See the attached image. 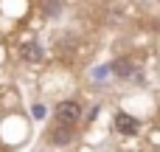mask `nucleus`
Returning <instances> with one entry per match:
<instances>
[{
    "label": "nucleus",
    "mask_w": 160,
    "mask_h": 152,
    "mask_svg": "<svg viewBox=\"0 0 160 152\" xmlns=\"http://www.w3.org/2000/svg\"><path fill=\"white\" fill-rule=\"evenodd\" d=\"M79 116H82L79 102H59L56 104V121H62L65 127H70L73 121H79Z\"/></svg>",
    "instance_id": "obj_1"
},
{
    "label": "nucleus",
    "mask_w": 160,
    "mask_h": 152,
    "mask_svg": "<svg viewBox=\"0 0 160 152\" xmlns=\"http://www.w3.org/2000/svg\"><path fill=\"white\" fill-rule=\"evenodd\" d=\"M110 71H112L115 76H121V79H141V73L135 71V65H132L129 59H115V62L110 65Z\"/></svg>",
    "instance_id": "obj_2"
},
{
    "label": "nucleus",
    "mask_w": 160,
    "mask_h": 152,
    "mask_svg": "<svg viewBox=\"0 0 160 152\" xmlns=\"http://www.w3.org/2000/svg\"><path fill=\"white\" fill-rule=\"evenodd\" d=\"M138 127H141L138 118H132L129 113H118V116H115V130H118V133H124V135H135Z\"/></svg>",
    "instance_id": "obj_3"
},
{
    "label": "nucleus",
    "mask_w": 160,
    "mask_h": 152,
    "mask_svg": "<svg viewBox=\"0 0 160 152\" xmlns=\"http://www.w3.org/2000/svg\"><path fill=\"white\" fill-rule=\"evenodd\" d=\"M70 141H73V130L65 127V124L51 133V144H56V147H65V144H70Z\"/></svg>",
    "instance_id": "obj_4"
},
{
    "label": "nucleus",
    "mask_w": 160,
    "mask_h": 152,
    "mask_svg": "<svg viewBox=\"0 0 160 152\" xmlns=\"http://www.w3.org/2000/svg\"><path fill=\"white\" fill-rule=\"evenodd\" d=\"M20 54H22V59H28V62H39V59H42V48H39L37 42H25Z\"/></svg>",
    "instance_id": "obj_5"
},
{
    "label": "nucleus",
    "mask_w": 160,
    "mask_h": 152,
    "mask_svg": "<svg viewBox=\"0 0 160 152\" xmlns=\"http://www.w3.org/2000/svg\"><path fill=\"white\" fill-rule=\"evenodd\" d=\"M45 14L56 17V14H59V3H56V0H45Z\"/></svg>",
    "instance_id": "obj_6"
},
{
    "label": "nucleus",
    "mask_w": 160,
    "mask_h": 152,
    "mask_svg": "<svg viewBox=\"0 0 160 152\" xmlns=\"http://www.w3.org/2000/svg\"><path fill=\"white\" fill-rule=\"evenodd\" d=\"M107 73H110V68H98V71H96V79H98V82H104V79H107Z\"/></svg>",
    "instance_id": "obj_7"
},
{
    "label": "nucleus",
    "mask_w": 160,
    "mask_h": 152,
    "mask_svg": "<svg viewBox=\"0 0 160 152\" xmlns=\"http://www.w3.org/2000/svg\"><path fill=\"white\" fill-rule=\"evenodd\" d=\"M34 116H37V118H42V116H45V107H42V104H37V107H34Z\"/></svg>",
    "instance_id": "obj_8"
}]
</instances>
